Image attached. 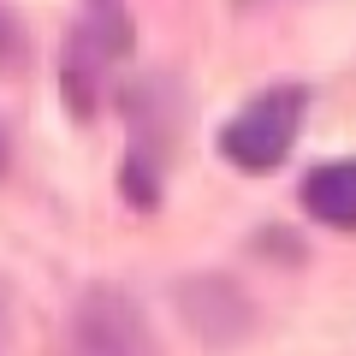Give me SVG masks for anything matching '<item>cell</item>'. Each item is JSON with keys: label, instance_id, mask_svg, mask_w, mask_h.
I'll return each mask as SVG.
<instances>
[{"label": "cell", "instance_id": "obj_1", "mask_svg": "<svg viewBox=\"0 0 356 356\" xmlns=\"http://www.w3.org/2000/svg\"><path fill=\"white\" fill-rule=\"evenodd\" d=\"M309 113V89L303 83H273L261 89L238 119L220 125V154H226L238 172H273V166L291 154L297 131Z\"/></svg>", "mask_w": 356, "mask_h": 356}, {"label": "cell", "instance_id": "obj_2", "mask_svg": "<svg viewBox=\"0 0 356 356\" xmlns=\"http://www.w3.org/2000/svg\"><path fill=\"white\" fill-rule=\"evenodd\" d=\"M125 54H131V18H125V6H119V0H95V6L83 13V24L72 30V48H65V60H60L65 95H72L77 113H89V107L102 102L107 72H113Z\"/></svg>", "mask_w": 356, "mask_h": 356}, {"label": "cell", "instance_id": "obj_3", "mask_svg": "<svg viewBox=\"0 0 356 356\" xmlns=\"http://www.w3.org/2000/svg\"><path fill=\"white\" fill-rule=\"evenodd\" d=\"M72 356H161L143 309L119 285H89L72 309Z\"/></svg>", "mask_w": 356, "mask_h": 356}, {"label": "cell", "instance_id": "obj_4", "mask_svg": "<svg viewBox=\"0 0 356 356\" xmlns=\"http://www.w3.org/2000/svg\"><path fill=\"white\" fill-rule=\"evenodd\" d=\"M172 303H178V321L202 344H238L243 327H250V303H243V291L226 273H191V280H178Z\"/></svg>", "mask_w": 356, "mask_h": 356}, {"label": "cell", "instance_id": "obj_5", "mask_svg": "<svg viewBox=\"0 0 356 356\" xmlns=\"http://www.w3.org/2000/svg\"><path fill=\"white\" fill-rule=\"evenodd\" d=\"M303 208L321 220V226H356V161H327L303 178Z\"/></svg>", "mask_w": 356, "mask_h": 356}, {"label": "cell", "instance_id": "obj_6", "mask_svg": "<svg viewBox=\"0 0 356 356\" xmlns=\"http://www.w3.org/2000/svg\"><path fill=\"white\" fill-rule=\"evenodd\" d=\"M13 48H18V30H13V18L0 13V60H6V54H13Z\"/></svg>", "mask_w": 356, "mask_h": 356}, {"label": "cell", "instance_id": "obj_7", "mask_svg": "<svg viewBox=\"0 0 356 356\" xmlns=\"http://www.w3.org/2000/svg\"><path fill=\"white\" fill-rule=\"evenodd\" d=\"M0 172H6V131H0Z\"/></svg>", "mask_w": 356, "mask_h": 356}]
</instances>
